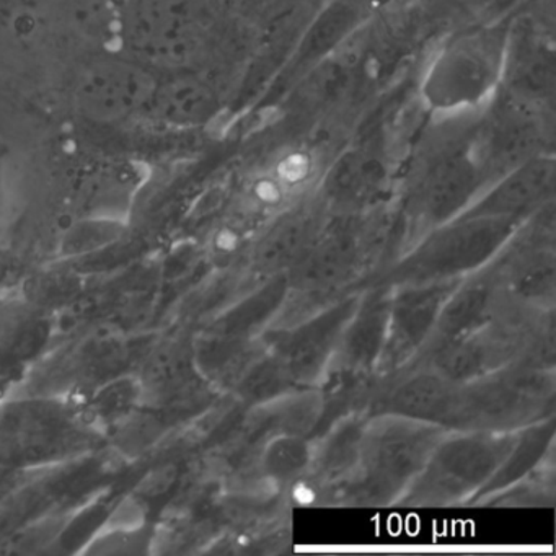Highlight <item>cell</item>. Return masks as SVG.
I'll return each mask as SVG.
<instances>
[{
  "label": "cell",
  "instance_id": "1",
  "mask_svg": "<svg viewBox=\"0 0 556 556\" xmlns=\"http://www.w3.org/2000/svg\"><path fill=\"white\" fill-rule=\"evenodd\" d=\"M119 50L159 74L211 71L226 37L220 0H123Z\"/></svg>",
  "mask_w": 556,
  "mask_h": 556
},
{
  "label": "cell",
  "instance_id": "2",
  "mask_svg": "<svg viewBox=\"0 0 556 556\" xmlns=\"http://www.w3.org/2000/svg\"><path fill=\"white\" fill-rule=\"evenodd\" d=\"M510 25H483L452 35L434 51L419 80V99L442 123L477 118L503 84Z\"/></svg>",
  "mask_w": 556,
  "mask_h": 556
},
{
  "label": "cell",
  "instance_id": "3",
  "mask_svg": "<svg viewBox=\"0 0 556 556\" xmlns=\"http://www.w3.org/2000/svg\"><path fill=\"white\" fill-rule=\"evenodd\" d=\"M159 77L125 51L97 54L74 74L71 105L84 122L102 128L144 122Z\"/></svg>",
  "mask_w": 556,
  "mask_h": 556
},
{
  "label": "cell",
  "instance_id": "4",
  "mask_svg": "<svg viewBox=\"0 0 556 556\" xmlns=\"http://www.w3.org/2000/svg\"><path fill=\"white\" fill-rule=\"evenodd\" d=\"M92 438L74 396L34 393L0 409V457L9 460H41Z\"/></svg>",
  "mask_w": 556,
  "mask_h": 556
},
{
  "label": "cell",
  "instance_id": "5",
  "mask_svg": "<svg viewBox=\"0 0 556 556\" xmlns=\"http://www.w3.org/2000/svg\"><path fill=\"white\" fill-rule=\"evenodd\" d=\"M470 135L439 146L428 162L418 188V204L432 224L448 223L464 214L488 187V178L471 146Z\"/></svg>",
  "mask_w": 556,
  "mask_h": 556
},
{
  "label": "cell",
  "instance_id": "6",
  "mask_svg": "<svg viewBox=\"0 0 556 556\" xmlns=\"http://www.w3.org/2000/svg\"><path fill=\"white\" fill-rule=\"evenodd\" d=\"M517 224L519 220L497 217H455L442 224L444 229L422 247L413 271L441 279L471 268L497 249Z\"/></svg>",
  "mask_w": 556,
  "mask_h": 556
},
{
  "label": "cell",
  "instance_id": "7",
  "mask_svg": "<svg viewBox=\"0 0 556 556\" xmlns=\"http://www.w3.org/2000/svg\"><path fill=\"white\" fill-rule=\"evenodd\" d=\"M500 96L542 115L552 110L555 51L535 28L510 27Z\"/></svg>",
  "mask_w": 556,
  "mask_h": 556
},
{
  "label": "cell",
  "instance_id": "8",
  "mask_svg": "<svg viewBox=\"0 0 556 556\" xmlns=\"http://www.w3.org/2000/svg\"><path fill=\"white\" fill-rule=\"evenodd\" d=\"M224 93L210 71H177L159 77L144 122L172 131H193L213 122Z\"/></svg>",
  "mask_w": 556,
  "mask_h": 556
},
{
  "label": "cell",
  "instance_id": "9",
  "mask_svg": "<svg viewBox=\"0 0 556 556\" xmlns=\"http://www.w3.org/2000/svg\"><path fill=\"white\" fill-rule=\"evenodd\" d=\"M555 188V159L535 155L491 181L460 216L520 220L545 206Z\"/></svg>",
  "mask_w": 556,
  "mask_h": 556
},
{
  "label": "cell",
  "instance_id": "10",
  "mask_svg": "<svg viewBox=\"0 0 556 556\" xmlns=\"http://www.w3.org/2000/svg\"><path fill=\"white\" fill-rule=\"evenodd\" d=\"M354 311L356 302L348 301L282 334L275 346V361L286 379L314 380L331 354L337 353Z\"/></svg>",
  "mask_w": 556,
  "mask_h": 556
},
{
  "label": "cell",
  "instance_id": "11",
  "mask_svg": "<svg viewBox=\"0 0 556 556\" xmlns=\"http://www.w3.org/2000/svg\"><path fill=\"white\" fill-rule=\"evenodd\" d=\"M454 282L438 281L416 286L390 301L389 328L382 353L390 363H402L428 337L439 314L452 295Z\"/></svg>",
  "mask_w": 556,
  "mask_h": 556
},
{
  "label": "cell",
  "instance_id": "12",
  "mask_svg": "<svg viewBox=\"0 0 556 556\" xmlns=\"http://www.w3.org/2000/svg\"><path fill=\"white\" fill-rule=\"evenodd\" d=\"M434 434L425 425L393 422L367 439L366 458L370 477L379 483L393 484L415 475L428 462Z\"/></svg>",
  "mask_w": 556,
  "mask_h": 556
},
{
  "label": "cell",
  "instance_id": "13",
  "mask_svg": "<svg viewBox=\"0 0 556 556\" xmlns=\"http://www.w3.org/2000/svg\"><path fill=\"white\" fill-rule=\"evenodd\" d=\"M80 421L96 438L119 434L146 405L144 386L139 374H122L74 396Z\"/></svg>",
  "mask_w": 556,
  "mask_h": 556
},
{
  "label": "cell",
  "instance_id": "14",
  "mask_svg": "<svg viewBox=\"0 0 556 556\" xmlns=\"http://www.w3.org/2000/svg\"><path fill=\"white\" fill-rule=\"evenodd\" d=\"M47 312L24 282L0 286V369L30 356L47 337Z\"/></svg>",
  "mask_w": 556,
  "mask_h": 556
},
{
  "label": "cell",
  "instance_id": "15",
  "mask_svg": "<svg viewBox=\"0 0 556 556\" xmlns=\"http://www.w3.org/2000/svg\"><path fill=\"white\" fill-rule=\"evenodd\" d=\"M382 0H331L321 14L312 22L299 45L295 64L314 66L337 50L379 8Z\"/></svg>",
  "mask_w": 556,
  "mask_h": 556
},
{
  "label": "cell",
  "instance_id": "16",
  "mask_svg": "<svg viewBox=\"0 0 556 556\" xmlns=\"http://www.w3.org/2000/svg\"><path fill=\"white\" fill-rule=\"evenodd\" d=\"M152 545L148 510L135 497H126L105 522L87 540L79 553L86 555H138Z\"/></svg>",
  "mask_w": 556,
  "mask_h": 556
},
{
  "label": "cell",
  "instance_id": "17",
  "mask_svg": "<svg viewBox=\"0 0 556 556\" xmlns=\"http://www.w3.org/2000/svg\"><path fill=\"white\" fill-rule=\"evenodd\" d=\"M390 301L382 294L370 295L354 311L341 338L340 351L350 367H367L386 346Z\"/></svg>",
  "mask_w": 556,
  "mask_h": 556
},
{
  "label": "cell",
  "instance_id": "18",
  "mask_svg": "<svg viewBox=\"0 0 556 556\" xmlns=\"http://www.w3.org/2000/svg\"><path fill=\"white\" fill-rule=\"evenodd\" d=\"M386 184V167L379 155L354 151L334 165L327 178V193L341 206L369 204Z\"/></svg>",
  "mask_w": 556,
  "mask_h": 556
},
{
  "label": "cell",
  "instance_id": "19",
  "mask_svg": "<svg viewBox=\"0 0 556 556\" xmlns=\"http://www.w3.org/2000/svg\"><path fill=\"white\" fill-rule=\"evenodd\" d=\"M359 255L356 237L346 229H337L312 242L299 258V281L304 288H328L353 268Z\"/></svg>",
  "mask_w": 556,
  "mask_h": 556
},
{
  "label": "cell",
  "instance_id": "20",
  "mask_svg": "<svg viewBox=\"0 0 556 556\" xmlns=\"http://www.w3.org/2000/svg\"><path fill=\"white\" fill-rule=\"evenodd\" d=\"M496 454L494 445L484 441L465 439L452 442L441 454H435L432 478H438L439 483L447 486V490L477 483L496 465Z\"/></svg>",
  "mask_w": 556,
  "mask_h": 556
},
{
  "label": "cell",
  "instance_id": "21",
  "mask_svg": "<svg viewBox=\"0 0 556 556\" xmlns=\"http://www.w3.org/2000/svg\"><path fill=\"white\" fill-rule=\"evenodd\" d=\"M444 376H421L409 380L393 396V406L415 419H441L458 406L454 390Z\"/></svg>",
  "mask_w": 556,
  "mask_h": 556
},
{
  "label": "cell",
  "instance_id": "22",
  "mask_svg": "<svg viewBox=\"0 0 556 556\" xmlns=\"http://www.w3.org/2000/svg\"><path fill=\"white\" fill-rule=\"evenodd\" d=\"M312 230L314 224L307 214L295 213L285 217L260 243L256 262L265 269L281 268L288 263H295V260L304 255L308 243L314 242Z\"/></svg>",
  "mask_w": 556,
  "mask_h": 556
},
{
  "label": "cell",
  "instance_id": "23",
  "mask_svg": "<svg viewBox=\"0 0 556 556\" xmlns=\"http://www.w3.org/2000/svg\"><path fill=\"white\" fill-rule=\"evenodd\" d=\"M307 462V445L298 438L278 439L266 452V465L276 477H291L302 470Z\"/></svg>",
  "mask_w": 556,
  "mask_h": 556
},
{
  "label": "cell",
  "instance_id": "24",
  "mask_svg": "<svg viewBox=\"0 0 556 556\" xmlns=\"http://www.w3.org/2000/svg\"><path fill=\"white\" fill-rule=\"evenodd\" d=\"M0 210H2V161H0Z\"/></svg>",
  "mask_w": 556,
  "mask_h": 556
}]
</instances>
